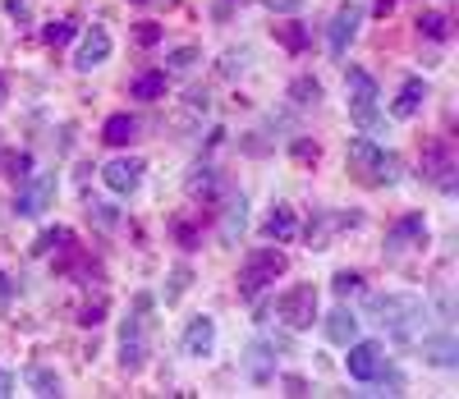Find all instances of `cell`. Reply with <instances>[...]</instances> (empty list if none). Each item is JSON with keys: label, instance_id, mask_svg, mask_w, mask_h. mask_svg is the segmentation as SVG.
I'll use <instances>...</instances> for the list:
<instances>
[{"label": "cell", "instance_id": "b9f144b4", "mask_svg": "<svg viewBox=\"0 0 459 399\" xmlns=\"http://www.w3.org/2000/svg\"><path fill=\"white\" fill-rule=\"evenodd\" d=\"M10 299V275H0V303Z\"/></svg>", "mask_w": 459, "mask_h": 399}, {"label": "cell", "instance_id": "52a82bcc", "mask_svg": "<svg viewBox=\"0 0 459 399\" xmlns=\"http://www.w3.org/2000/svg\"><path fill=\"white\" fill-rule=\"evenodd\" d=\"M51 197H56V175L23 179V184H19V197H14V216H42Z\"/></svg>", "mask_w": 459, "mask_h": 399}, {"label": "cell", "instance_id": "8fae6325", "mask_svg": "<svg viewBox=\"0 0 459 399\" xmlns=\"http://www.w3.org/2000/svg\"><path fill=\"white\" fill-rule=\"evenodd\" d=\"M101 179H106L110 193H134L138 179H143V161H134V156H125V161H110V166L101 170Z\"/></svg>", "mask_w": 459, "mask_h": 399}, {"label": "cell", "instance_id": "4fadbf2b", "mask_svg": "<svg viewBox=\"0 0 459 399\" xmlns=\"http://www.w3.org/2000/svg\"><path fill=\"white\" fill-rule=\"evenodd\" d=\"M244 372H248V381H272L276 377V353H272V344H248V353H244Z\"/></svg>", "mask_w": 459, "mask_h": 399}, {"label": "cell", "instance_id": "4dcf8cb0", "mask_svg": "<svg viewBox=\"0 0 459 399\" xmlns=\"http://www.w3.org/2000/svg\"><path fill=\"white\" fill-rule=\"evenodd\" d=\"M281 42H285L290 51H299V47H303V28H299V23H281Z\"/></svg>", "mask_w": 459, "mask_h": 399}, {"label": "cell", "instance_id": "44dd1931", "mask_svg": "<svg viewBox=\"0 0 459 399\" xmlns=\"http://www.w3.org/2000/svg\"><path fill=\"white\" fill-rule=\"evenodd\" d=\"M69 244H74V230L56 225V230H42V234H37V244H32V253H37V257H47V253H65Z\"/></svg>", "mask_w": 459, "mask_h": 399}, {"label": "cell", "instance_id": "60d3db41", "mask_svg": "<svg viewBox=\"0 0 459 399\" xmlns=\"http://www.w3.org/2000/svg\"><path fill=\"white\" fill-rule=\"evenodd\" d=\"M230 10H235V0H221V5H216V19H225Z\"/></svg>", "mask_w": 459, "mask_h": 399}, {"label": "cell", "instance_id": "9a60e30c", "mask_svg": "<svg viewBox=\"0 0 459 399\" xmlns=\"http://www.w3.org/2000/svg\"><path fill=\"white\" fill-rule=\"evenodd\" d=\"M423 239H428V221L423 216H404L391 234H386V248H409V244H423Z\"/></svg>", "mask_w": 459, "mask_h": 399}, {"label": "cell", "instance_id": "ac0fdd59", "mask_svg": "<svg viewBox=\"0 0 459 399\" xmlns=\"http://www.w3.org/2000/svg\"><path fill=\"white\" fill-rule=\"evenodd\" d=\"M101 138H106L110 147H129V143L138 138V119L125 115V110H120V115H110L106 125H101Z\"/></svg>", "mask_w": 459, "mask_h": 399}, {"label": "cell", "instance_id": "f1b7e54d", "mask_svg": "<svg viewBox=\"0 0 459 399\" xmlns=\"http://www.w3.org/2000/svg\"><path fill=\"white\" fill-rule=\"evenodd\" d=\"M216 188V175H212V166H198L194 175H188V193H212Z\"/></svg>", "mask_w": 459, "mask_h": 399}, {"label": "cell", "instance_id": "7bdbcfd3", "mask_svg": "<svg viewBox=\"0 0 459 399\" xmlns=\"http://www.w3.org/2000/svg\"><path fill=\"white\" fill-rule=\"evenodd\" d=\"M391 5H395V0H377V10H381V14H386Z\"/></svg>", "mask_w": 459, "mask_h": 399}, {"label": "cell", "instance_id": "d6a6232c", "mask_svg": "<svg viewBox=\"0 0 459 399\" xmlns=\"http://www.w3.org/2000/svg\"><path fill=\"white\" fill-rule=\"evenodd\" d=\"M194 60H198V51H194V47H179V51H170V65H175V69H188Z\"/></svg>", "mask_w": 459, "mask_h": 399}, {"label": "cell", "instance_id": "d6986e66", "mask_svg": "<svg viewBox=\"0 0 459 399\" xmlns=\"http://www.w3.org/2000/svg\"><path fill=\"white\" fill-rule=\"evenodd\" d=\"M129 97H138V101H161V97H166V74H161V69L138 74L134 83H129Z\"/></svg>", "mask_w": 459, "mask_h": 399}, {"label": "cell", "instance_id": "ffe728a7", "mask_svg": "<svg viewBox=\"0 0 459 399\" xmlns=\"http://www.w3.org/2000/svg\"><path fill=\"white\" fill-rule=\"evenodd\" d=\"M244 225H248V203H244V197H235V203L225 207V221H221V239H225V244H235V239L244 234Z\"/></svg>", "mask_w": 459, "mask_h": 399}, {"label": "cell", "instance_id": "3957f363", "mask_svg": "<svg viewBox=\"0 0 459 399\" xmlns=\"http://www.w3.org/2000/svg\"><path fill=\"white\" fill-rule=\"evenodd\" d=\"M276 317L290 326V331H303V326H313V317H317V290L313 285H294L276 299Z\"/></svg>", "mask_w": 459, "mask_h": 399}, {"label": "cell", "instance_id": "6da1fadb", "mask_svg": "<svg viewBox=\"0 0 459 399\" xmlns=\"http://www.w3.org/2000/svg\"><path fill=\"white\" fill-rule=\"evenodd\" d=\"M372 312H377V322L386 326L395 340H413L418 326H423V317H428V308H423L418 294H386V299L372 303Z\"/></svg>", "mask_w": 459, "mask_h": 399}, {"label": "cell", "instance_id": "83f0119b", "mask_svg": "<svg viewBox=\"0 0 459 399\" xmlns=\"http://www.w3.org/2000/svg\"><path fill=\"white\" fill-rule=\"evenodd\" d=\"M14 184H23V179H32V156L28 152H19V156H10V170H5Z\"/></svg>", "mask_w": 459, "mask_h": 399}, {"label": "cell", "instance_id": "8992f818", "mask_svg": "<svg viewBox=\"0 0 459 399\" xmlns=\"http://www.w3.org/2000/svg\"><path fill=\"white\" fill-rule=\"evenodd\" d=\"M344 368H350L354 381H377V372H386V349H381L377 340H354L350 353H344Z\"/></svg>", "mask_w": 459, "mask_h": 399}, {"label": "cell", "instance_id": "4316f807", "mask_svg": "<svg viewBox=\"0 0 459 399\" xmlns=\"http://www.w3.org/2000/svg\"><path fill=\"white\" fill-rule=\"evenodd\" d=\"M42 37H47V47H65L69 37H74V19H60V23H51Z\"/></svg>", "mask_w": 459, "mask_h": 399}, {"label": "cell", "instance_id": "2e32d148", "mask_svg": "<svg viewBox=\"0 0 459 399\" xmlns=\"http://www.w3.org/2000/svg\"><path fill=\"white\" fill-rule=\"evenodd\" d=\"M423 358L437 368H459V340L455 335H432L423 340Z\"/></svg>", "mask_w": 459, "mask_h": 399}, {"label": "cell", "instance_id": "ee69618b", "mask_svg": "<svg viewBox=\"0 0 459 399\" xmlns=\"http://www.w3.org/2000/svg\"><path fill=\"white\" fill-rule=\"evenodd\" d=\"M0 101H5V78H0Z\"/></svg>", "mask_w": 459, "mask_h": 399}, {"label": "cell", "instance_id": "ab89813d", "mask_svg": "<svg viewBox=\"0 0 459 399\" xmlns=\"http://www.w3.org/2000/svg\"><path fill=\"white\" fill-rule=\"evenodd\" d=\"M285 386H290V395H308V381H303V377H290Z\"/></svg>", "mask_w": 459, "mask_h": 399}, {"label": "cell", "instance_id": "e575fe53", "mask_svg": "<svg viewBox=\"0 0 459 399\" xmlns=\"http://www.w3.org/2000/svg\"><path fill=\"white\" fill-rule=\"evenodd\" d=\"M262 5H266V10H276V14H290V10L303 5V0H262Z\"/></svg>", "mask_w": 459, "mask_h": 399}, {"label": "cell", "instance_id": "5b68a950", "mask_svg": "<svg viewBox=\"0 0 459 399\" xmlns=\"http://www.w3.org/2000/svg\"><path fill=\"white\" fill-rule=\"evenodd\" d=\"M152 308V299H138L134 303V317L125 322V335H120V368L125 372H138L143 358H147V340H143V312Z\"/></svg>", "mask_w": 459, "mask_h": 399}, {"label": "cell", "instance_id": "cb8c5ba5", "mask_svg": "<svg viewBox=\"0 0 459 399\" xmlns=\"http://www.w3.org/2000/svg\"><path fill=\"white\" fill-rule=\"evenodd\" d=\"M418 32L432 37V42H446V37H450V19L437 14V10H428V14H418Z\"/></svg>", "mask_w": 459, "mask_h": 399}, {"label": "cell", "instance_id": "8d00e7d4", "mask_svg": "<svg viewBox=\"0 0 459 399\" xmlns=\"http://www.w3.org/2000/svg\"><path fill=\"white\" fill-rule=\"evenodd\" d=\"M184 285H188V271H175V285H170V294H166V299H179V294H184Z\"/></svg>", "mask_w": 459, "mask_h": 399}, {"label": "cell", "instance_id": "74e56055", "mask_svg": "<svg viewBox=\"0 0 459 399\" xmlns=\"http://www.w3.org/2000/svg\"><path fill=\"white\" fill-rule=\"evenodd\" d=\"M157 37H161V28H152V23L138 28V42H143V47H147V42H157Z\"/></svg>", "mask_w": 459, "mask_h": 399}, {"label": "cell", "instance_id": "f35d334b", "mask_svg": "<svg viewBox=\"0 0 459 399\" xmlns=\"http://www.w3.org/2000/svg\"><path fill=\"white\" fill-rule=\"evenodd\" d=\"M5 395H14V377H10L5 368H0V399H5Z\"/></svg>", "mask_w": 459, "mask_h": 399}, {"label": "cell", "instance_id": "7402d4cb", "mask_svg": "<svg viewBox=\"0 0 459 399\" xmlns=\"http://www.w3.org/2000/svg\"><path fill=\"white\" fill-rule=\"evenodd\" d=\"M266 239H276V244L294 239V212L290 207H272V216H266Z\"/></svg>", "mask_w": 459, "mask_h": 399}, {"label": "cell", "instance_id": "f546056e", "mask_svg": "<svg viewBox=\"0 0 459 399\" xmlns=\"http://www.w3.org/2000/svg\"><path fill=\"white\" fill-rule=\"evenodd\" d=\"M244 65H248V51H225L221 74H225V78H235V74H244Z\"/></svg>", "mask_w": 459, "mask_h": 399}, {"label": "cell", "instance_id": "5bb4252c", "mask_svg": "<svg viewBox=\"0 0 459 399\" xmlns=\"http://www.w3.org/2000/svg\"><path fill=\"white\" fill-rule=\"evenodd\" d=\"M326 340H331V344H354V340H359V317H354L350 308H335V312L326 317Z\"/></svg>", "mask_w": 459, "mask_h": 399}, {"label": "cell", "instance_id": "836d02e7", "mask_svg": "<svg viewBox=\"0 0 459 399\" xmlns=\"http://www.w3.org/2000/svg\"><path fill=\"white\" fill-rule=\"evenodd\" d=\"M101 317H106V308H101V303H92V308H83L79 322H83V326H101Z\"/></svg>", "mask_w": 459, "mask_h": 399}, {"label": "cell", "instance_id": "ba28073f", "mask_svg": "<svg viewBox=\"0 0 459 399\" xmlns=\"http://www.w3.org/2000/svg\"><path fill=\"white\" fill-rule=\"evenodd\" d=\"M359 23H363V10H359V5H340V10H335V19H331V28H326V42H331L335 56L350 51V42L359 37Z\"/></svg>", "mask_w": 459, "mask_h": 399}, {"label": "cell", "instance_id": "277c9868", "mask_svg": "<svg viewBox=\"0 0 459 399\" xmlns=\"http://www.w3.org/2000/svg\"><path fill=\"white\" fill-rule=\"evenodd\" d=\"M344 88H350V115L359 119L363 129L377 125V83L368 69H350L344 74Z\"/></svg>", "mask_w": 459, "mask_h": 399}, {"label": "cell", "instance_id": "603a6c76", "mask_svg": "<svg viewBox=\"0 0 459 399\" xmlns=\"http://www.w3.org/2000/svg\"><path fill=\"white\" fill-rule=\"evenodd\" d=\"M28 386H32V395H42V399L65 395V390H60V377H56L51 368H32V372H28Z\"/></svg>", "mask_w": 459, "mask_h": 399}, {"label": "cell", "instance_id": "30bf717a", "mask_svg": "<svg viewBox=\"0 0 459 399\" xmlns=\"http://www.w3.org/2000/svg\"><path fill=\"white\" fill-rule=\"evenodd\" d=\"M423 175L437 179L446 193H455V156H450L446 143H432V147L423 152Z\"/></svg>", "mask_w": 459, "mask_h": 399}, {"label": "cell", "instance_id": "7c38bea8", "mask_svg": "<svg viewBox=\"0 0 459 399\" xmlns=\"http://www.w3.org/2000/svg\"><path fill=\"white\" fill-rule=\"evenodd\" d=\"M106 56H110V32L97 23L88 37H83V47H79V60H74V65H79L83 74H92L97 65H106Z\"/></svg>", "mask_w": 459, "mask_h": 399}, {"label": "cell", "instance_id": "d590c367", "mask_svg": "<svg viewBox=\"0 0 459 399\" xmlns=\"http://www.w3.org/2000/svg\"><path fill=\"white\" fill-rule=\"evenodd\" d=\"M294 156L299 161H317V147L313 143H294Z\"/></svg>", "mask_w": 459, "mask_h": 399}, {"label": "cell", "instance_id": "9c48e42d", "mask_svg": "<svg viewBox=\"0 0 459 399\" xmlns=\"http://www.w3.org/2000/svg\"><path fill=\"white\" fill-rule=\"evenodd\" d=\"M179 349H184L188 358H207V353L216 349V322H212V317H194V322H188V331H184V340H179Z\"/></svg>", "mask_w": 459, "mask_h": 399}, {"label": "cell", "instance_id": "d4e9b609", "mask_svg": "<svg viewBox=\"0 0 459 399\" xmlns=\"http://www.w3.org/2000/svg\"><path fill=\"white\" fill-rule=\"evenodd\" d=\"M290 97H294V106H313V101L322 97V83L303 74V78H294V83H290Z\"/></svg>", "mask_w": 459, "mask_h": 399}, {"label": "cell", "instance_id": "1f68e13d", "mask_svg": "<svg viewBox=\"0 0 459 399\" xmlns=\"http://www.w3.org/2000/svg\"><path fill=\"white\" fill-rule=\"evenodd\" d=\"M175 234H179V244H184V248H198V230L188 225V221H179V225H175Z\"/></svg>", "mask_w": 459, "mask_h": 399}, {"label": "cell", "instance_id": "e0dca14e", "mask_svg": "<svg viewBox=\"0 0 459 399\" xmlns=\"http://www.w3.org/2000/svg\"><path fill=\"white\" fill-rule=\"evenodd\" d=\"M423 101H428V83H423V78H409V83L400 88V97H395L391 110H395L400 119H413L418 110H423Z\"/></svg>", "mask_w": 459, "mask_h": 399}, {"label": "cell", "instance_id": "484cf974", "mask_svg": "<svg viewBox=\"0 0 459 399\" xmlns=\"http://www.w3.org/2000/svg\"><path fill=\"white\" fill-rule=\"evenodd\" d=\"M359 290H363V275H359V271H340V275H335V294H340V299H350V294H359Z\"/></svg>", "mask_w": 459, "mask_h": 399}, {"label": "cell", "instance_id": "7a4b0ae2", "mask_svg": "<svg viewBox=\"0 0 459 399\" xmlns=\"http://www.w3.org/2000/svg\"><path fill=\"white\" fill-rule=\"evenodd\" d=\"M276 275H285V257H281L276 248L253 253V257L244 262V271H239V294H244V299H257L266 285L276 281Z\"/></svg>", "mask_w": 459, "mask_h": 399}]
</instances>
